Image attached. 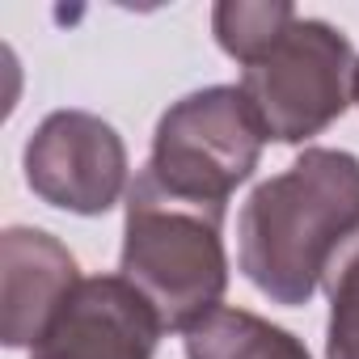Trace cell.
<instances>
[{
    "label": "cell",
    "instance_id": "obj_11",
    "mask_svg": "<svg viewBox=\"0 0 359 359\" xmlns=\"http://www.w3.org/2000/svg\"><path fill=\"white\" fill-rule=\"evenodd\" d=\"M355 102H359V68H355Z\"/></svg>",
    "mask_w": 359,
    "mask_h": 359
},
{
    "label": "cell",
    "instance_id": "obj_5",
    "mask_svg": "<svg viewBox=\"0 0 359 359\" xmlns=\"http://www.w3.org/2000/svg\"><path fill=\"white\" fill-rule=\"evenodd\" d=\"M26 182L60 212L102 216L127 191V148L106 118L55 110L26 144Z\"/></svg>",
    "mask_w": 359,
    "mask_h": 359
},
{
    "label": "cell",
    "instance_id": "obj_2",
    "mask_svg": "<svg viewBox=\"0 0 359 359\" xmlns=\"http://www.w3.org/2000/svg\"><path fill=\"white\" fill-rule=\"evenodd\" d=\"M224 212L177 199L144 165L127 191L123 279L156 309L165 330L187 334L212 317L229 287Z\"/></svg>",
    "mask_w": 359,
    "mask_h": 359
},
{
    "label": "cell",
    "instance_id": "obj_10",
    "mask_svg": "<svg viewBox=\"0 0 359 359\" xmlns=\"http://www.w3.org/2000/svg\"><path fill=\"white\" fill-rule=\"evenodd\" d=\"M325 292H330L325 359H359V229L330 262Z\"/></svg>",
    "mask_w": 359,
    "mask_h": 359
},
{
    "label": "cell",
    "instance_id": "obj_7",
    "mask_svg": "<svg viewBox=\"0 0 359 359\" xmlns=\"http://www.w3.org/2000/svg\"><path fill=\"white\" fill-rule=\"evenodd\" d=\"M76 283V262L51 233L9 229L0 237V338L5 346H34Z\"/></svg>",
    "mask_w": 359,
    "mask_h": 359
},
{
    "label": "cell",
    "instance_id": "obj_9",
    "mask_svg": "<svg viewBox=\"0 0 359 359\" xmlns=\"http://www.w3.org/2000/svg\"><path fill=\"white\" fill-rule=\"evenodd\" d=\"M300 13L287 5V0H224V5H216L212 13V30H216V43L250 64L258 60Z\"/></svg>",
    "mask_w": 359,
    "mask_h": 359
},
{
    "label": "cell",
    "instance_id": "obj_3",
    "mask_svg": "<svg viewBox=\"0 0 359 359\" xmlns=\"http://www.w3.org/2000/svg\"><path fill=\"white\" fill-rule=\"evenodd\" d=\"M266 131L241 85H212L173 102L152 135V177L203 208H229V195L258 169Z\"/></svg>",
    "mask_w": 359,
    "mask_h": 359
},
{
    "label": "cell",
    "instance_id": "obj_6",
    "mask_svg": "<svg viewBox=\"0 0 359 359\" xmlns=\"http://www.w3.org/2000/svg\"><path fill=\"white\" fill-rule=\"evenodd\" d=\"M161 334L156 309L123 275H97L72 287L30 359H152Z\"/></svg>",
    "mask_w": 359,
    "mask_h": 359
},
{
    "label": "cell",
    "instance_id": "obj_8",
    "mask_svg": "<svg viewBox=\"0 0 359 359\" xmlns=\"http://www.w3.org/2000/svg\"><path fill=\"white\" fill-rule=\"evenodd\" d=\"M182 338H187V359H313L296 334L271 325L258 313L224 304Z\"/></svg>",
    "mask_w": 359,
    "mask_h": 359
},
{
    "label": "cell",
    "instance_id": "obj_1",
    "mask_svg": "<svg viewBox=\"0 0 359 359\" xmlns=\"http://www.w3.org/2000/svg\"><path fill=\"white\" fill-rule=\"evenodd\" d=\"M359 229V161L338 148H304L262 182L237 220L245 279L275 304H309L330 262Z\"/></svg>",
    "mask_w": 359,
    "mask_h": 359
},
{
    "label": "cell",
    "instance_id": "obj_4",
    "mask_svg": "<svg viewBox=\"0 0 359 359\" xmlns=\"http://www.w3.org/2000/svg\"><path fill=\"white\" fill-rule=\"evenodd\" d=\"M355 51L330 22L296 18L241 72V93L266 140L300 144L321 135L355 97Z\"/></svg>",
    "mask_w": 359,
    "mask_h": 359
}]
</instances>
